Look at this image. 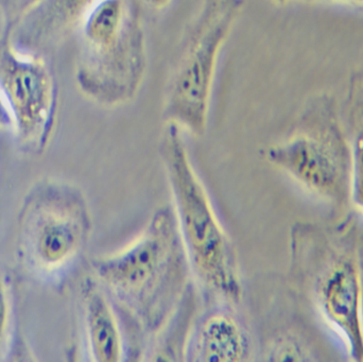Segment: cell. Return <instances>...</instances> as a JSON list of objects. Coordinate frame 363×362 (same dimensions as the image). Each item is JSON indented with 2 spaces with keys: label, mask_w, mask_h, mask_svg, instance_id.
Returning a JSON list of instances; mask_svg holds the SVG:
<instances>
[{
  "label": "cell",
  "mask_w": 363,
  "mask_h": 362,
  "mask_svg": "<svg viewBox=\"0 0 363 362\" xmlns=\"http://www.w3.org/2000/svg\"><path fill=\"white\" fill-rule=\"evenodd\" d=\"M159 152L192 280L201 299L239 306L245 286L236 248L213 210L176 123L166 128Z\"/></svg>",
  "instance_id": "3957f363"
},
{
  "label": "cell",
  "mask_w": 363,
  "mask_h": 362,
  "mask_svg": "<svg viewBox=\"0 0 363 362\" xmlns=\"http://www.w3.org/2000/svg\"><path fill=\"white\" fill-rule=\"evenodd\" d=\"M352 166V208L363 217V72L352 78L342 123Z\"/></svg>",
  "instance_id": "7c38bea8"
},
{
  "label": "cell",
  "mask_w": 363,
  "mask_h": 362,
  "mask_svg": "<svg viewBox=\"0 0 363 362\" xmlns=\"http://www.w3.org/2000/svg\"><path fill=\"white\" fill-rule=\"evenodd\" d=\"M260 320L264 361H347L342 346L288 276L272 278Z\"/></svg>",
  "instance_id": "52a82bcc"
},
{
  "label": "cell",
  "mask_w": 363,
  "mask_h": 362,
  "mask_svg": "<svg viewBox=\"0 0 363 362\" xmlns=\"http://www.w3.org/2000/svg\"><path fill=\"white\" fill-rule=\"evenodd\" d=\"M16 303L13 274L0 261V362L9 359L16 340Z\"/></svg>",
  "instance_id": "4fadbf2b"
},
{
  "label": "cell",
  "mask_w": 363,
  "mask_h": 362,
  "mask_svg": "<svg viewBox=\"0 0 363 362\" xmlns=\"http://www.w3.org/2000/svg\"><path fill=\"white\" fill-rule=\"evenodd\" d=\"M363 234L353 212L334 222L300 220L290 227V282L342 346L363 362Z\"/></svg>",
  "instance_id": "7a4b0ae2"
},
{
  "label": "cell",
  "mask_w": 363,
  "mask_h": 362,
  "mask_svg": "<svg viewBox=\"0 0 363 362\" xmlns=\"http://www.w3.org/2000/svg\"><path fill=\"white\" fill-rule=\"evenodd\" d=\"M91 230L82 189L66 181L40 179L23 196L17 215V261L34 280L62 286L85 250Z\"/></svg>",
  "instance_id": "277c9868"
},
{
  "label": "cell",
  "mask_w": 363,
  "mask_h": 362,
  "mask_svg": "<svg viewBox=\"0 0 363 362\" xmlns=\"http://www.w3.org/2000/svg\"><path fill=\"white\" fill-rule=\"evenodd\" d=\"M8 91L21 150L27 154H42L52 128V108L44 72L33 65H15L9 78Z\"/></svg>",
  "instance_id": "8fae6325"
},
{
  "label": "cell",
  "mask_w": 363,
  "mask_h": 362,
  "mask_svg": "<svg viewBox=\"0 0 363 362\" xmlns=\"http://www.w3.org/2000/svg\"><path fill=\"white\" fill-rule=\"evenodd\" d=\"M79 310L86 361H132L129 339L121 316L91 274L79 287Z\"/></svg>",
  "instance_id": "30bf717a"
},
{
  "label": "cell",
  "mask_w": 363,
  "mask_h": 362,
  "mask_svg": "<svg viewBox=\"0 0 363 362\" xmlns=\"http://www.w3.org/2000/svg\"><path fill=\"white\" fill-rule=\"evenodd\" d=\"M203 310L192 319L182 361H251L255 346L247 323L238 314V306L224 302H203Z\"/></svg>",
  "instance_id": "9c48e42d"
},
{
  "label": "cell",
  "mask_w": 363,
  "mask_h": 362,
  "mask_svg": "<svg viewBox=\"0 0 363 362\" xmlns=\"http://www.w3.org/2000/svg\"><path fill=\"white\" fill-rule=\"evenodd\" d=\"M10 116H9L8 112H6V108H4V106L1 104V101H0V127H2V125H10Z\"/></svg>",
  "instance_id": "9a60e30c"
},
{
  "label": "cell",
  "mask_w": 363,
  "mask_h": 362,
  "mask_svg": "<svg viewBox=\"0 0 363 362\" xmlns=\"http://www.w3.org/2000/svg\"><path fill=\"white\" fill-rule=\"evenodd\" d=\"M87 38L97 53L95 89L115 103L135 91L144 68L143 36L123 0H99L86 21Z\"/></svg>",
  "instance_id": "ba28073f"
},
{
  "label": "cell",
  "mask_w": 363,
  "mask_h": 362,
  "mask_svg": "<svg viewBox=\"0 0 363 362\" xmlns=\"http://www.w3.org/2000/svg\"><path fill=\"white\" fill-rule=\"evenodd\" d=\"M240 4L241 0H206L184 46L166 116L194 135H203L206 129L218 55Z\"/></svg>",
  "instance_id": "8992f818"
},
{
  "label": "cell",
  "mask_w": 363,
  "mask_h": 362,
  "mask_svg": "<svg viewBox=\"0 0 363 362\" xmlns=\"http://www.w3.org/2000/svg\"><path fill=\"white\" fill-rule=\"evenodd\" d=\"M262 157L333 216L342 218L351 213V152L342 121L330 99L318 100L296 133L264 149Z\"/></svg>",
  "instance_id": "5b68a950"
},
{
  "label": "cell",
  "mask_w": 363,
  "mask_h": 362,
  "mask_svg": "<svg viewBox=\"0 0 363 362\" xmlns=\"http://www.w3.org/2000/svg\"><path fill=\"white\" fill-rule=\"evenodd\" d=\"M277 1L284 4V2L296 1V0H277ZM296 1L328 2V4H345V6H355V8L362 9L363 10V0H296Z\"/></svg>",
  "instance_id": "5bb4252c"
},
{
  "label": "cell",
  "mask_w": 363,
  "mask_h": 362,
  "mask_svg": "<svg viewBox=\"0 0 363 362\" xmlns=\"http://www.w3.org/2000/svg\"><path fill=\"white\" fill-rule=\"evenodd\" d=\"M89 266L121 316L132 361H146L196 287L172 204L157 208L129 246Z\"/></svg>",
  "instance_id": "6da1fadb"
},
{
  "label": "cell",
  "mask_w": 363,
  "mask_h": 362,
  "mask_svg": "<svg viewBox=\"0 0 363 362\" xmlns=\"http://www.w3.org/2000/svg\"><path fill=\"white\" fill-rule=\"evenodd\" d=\"M143 1L146 2L147 4L153 6V8L161 9L167 6L170 0H143Z\"/></svg>",
  "instance_id": "2e32d148"
}]
</instances>
